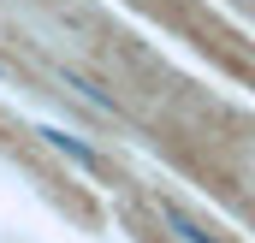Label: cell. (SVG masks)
<instances>
[{"label":"cell","instance_id":"1","mask_svg":"<svg viewBox=\"0 0 255 243\" xmlns=\"http://www.w3.org/2000/svg\"><path fill=\"white\" fill-rule=\"evenodd\" d=\"M160 226H166V232H172L178 243H226L220 232H208V226H202L196 214H184V208H178L172 196H160Z\"/></svg>","mask_w":255,"mask_h":243},{"label":"cell","instance_id":"2","mask_svg":"<svg viewBox=\"0 0 255 243\" xmlns=\"http://www.w3.org/2000/svg\"><path fill=\"white\" fill-rule=\"evenodd\" d=\"M42 136H48V142H54V148H60L65 160H77V166H83V172H101V154H95V148H89V142H77V136H65V130H42Z\"/></svg>","mask_w":255,"mask_h":243}]
</instances>
